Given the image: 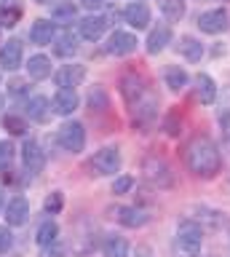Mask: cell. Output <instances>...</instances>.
Returning <instances> with one entry per match:
<instances>
[{"instance_id": "cell-1", "label": "cell", "mask_w": 230, "mask_h": 257, "mask_svg": "<svg viewBox=\"0 0 230 257\" xmlns=\"http://www.w3.org/2000/svg\"><path fill=\"white\" fill-rule=\"evenodd\" d=\"M185 164L195 177L211 180V177L222 169V158H219L217 145H214L209 137H193L190 145L185 148Z\"/></svg>"}, {"instance_id": "cell-2", "label": "cell", "mask_w": 230, "mask_h": 257, "mask_svg": "<svg viewBox=\"0 0 230 257\" xmlns=\"http://www.w3.org/2000/svg\"><path fill=\"white\" fill-rule=\"evenodd\" d=\"M203 246V228L195 220H182L177 225V249L185 257H195Z\"/></svg>"}, {"instance_id": "cell-3", "label": "cell", "mask_w": 230, "mask_h": 257, "mask_svg": "<svg viewBox=\"0 0 230 257\" xmlns=\"http://www.w3.org/2000/svg\"><path fill=\"white\" fill-rule=\"evenodd\" d=\"M121 169V150L118 148H102L86 161V172L91 177H110Z\"/></svg>"}, {"instance_id": "cell-4", "label": "cell", "mask_w": 230, "mask_h": 257, "mask_svg": "<svg viewBox=\"0 0 230 257\" xmlns=\"http://www.w3.org/2000/svg\"><path fill=\"white\" fill-rule=\"evenodd\" d=\"M142 174H145V180L158 190L171 188V182H174V174H171L169 164H166L163 158H158V156H147L145 161H142Z\"/></svg>"}, {"instance_id": "cell-5", "label": "cell", "mask_w": 230, "mask_h": 257, "mask_svg": "<svg viewBox=\"0 0 230 257\" xmlns=\"http://www.w3.org/2000/svg\"><path fill=\"white\" fill-rule=\"evenodd\" d=\"M155 110H158V96H155V94L147 88V91H145V94H142L137 102L131 104V112H134V126H139L142 132H145V128H147V126L155 120Z\"/></svg>"}, {"instance_id": "cell-6", "label": "cell", "mask_w": 230, "mask_h": 257, "mask_svg": "<svg viewBox=\"0 0 230 257\" xmlns=\"http://www.w3.org/2000/svg\"><path fill=\"white\" fill-rule=\"evenodd\" d=\"M57 137H59V145L67 153H81L83 145H86V128H83L81 120H67V123H62Z\"/></svg>"}, {"instance_id": "cell-7", "label": "cell", "mask_w": 230, "mask_h": 257, "mask_svg": "<svg viewBox=\"0 0 230 257\" xmlns=\"http://www.w3.org/2000/svg\"><path fill=\"white\" fill-rule=\"evenodd\" d=\"M198 27L206 35H219V32H225L230 27V16L225 8H209V11L198 16Z\"/></svg>"}, {"instance_id": "cell-8", "label": "cell", "mask_w": 230, "mask_h": 257, "mask_svg": "<svg viewBox=\"0 0 230 257\" xmlns=\"http://www.w3.org/2000/svg\"><path fill=\"white\" fill-rule=\"evenodd\" d=\"M105 51H107V54H113V56H126V54L137 51V38H134L131 32L115 30L113 35H110V40H107Z\"/></svg>"}, {"instance_id": "cell-9", "label": "cell", "mask_w": 230, "mask_h": 257, "mask_svg": "<svg viewBox=\"0 0 230 257\" xmlns=\"http://www.w3.org/2000/svg\"><path fill=\"white\" fill-rule=\"evenodd\" d=\"M110 214H113V220L126 225V228H142V225L147 222V214L142 212L139 206H113Z\"/></svg>"}, {"instance_id": "cell-10", "label": "cell", "mask_w": 230, "mask_h": 257, "mask_svg": "<svg viewBox=\"0 0 230 257\" xmlns=\"http://www.w3.org/2000/svg\"><path fill=\"white\" fill-rule=\"evenodd\" d=\"M145 91H147L145 78L137 75V72H126V75L121 78V94H123V99L129 104H134Z\"/></svg>"}, {"instance_id": "cell-11", "label": "cell", "mask_w": 230, "mask_h": 257, "mask_svg": "<svg viewBox=\"0 0 230 257\" xmlns=\"http://www.w3.org/2000/svg\"><path fill=\"white\" fill-rule=\"evenodd\" d=\"M22 161H25L27 172L38 174V172H43V166H46V153L41 150V145L35 140H27L25 148H22Z\"/></svg>"}, {"instance_id": "cell-12", "label": "cell", "mask_w": 230, "mask_h": 257, "mask_svg": "<svg viewBox=\"0 0 230 257\" xmlns=\"http://www.w3.org/2000/svg\"><path fill=\"white\" fill-rule=\"evenodd\" d=\"M22 56H25V46H22L19 38H11L9 43H3V48H0V64L6 70H17L22 64Z\"/></svg>"}, {"instance_id": "cell-13", "label": "cell", "mask_w": 230, "mask_h": 257, "mask_svg": "<svg viewBox=\"0 0 230 257\" xmlns=\"http://www.w3.org/2000/svg\"><path fill=\"white\" fill-rule=\"evenodd\" d=\"M83 78H86V67H83V64H67V67H62L57 72V86L75 91V86H81Z\"/></svg>"}, {"instance_id": "cell-14", "label": "cell", "mask_w": 230, "mask_h": 257, "mask_svg": "<svg viewBox=\"0 0 230 257\" xmlns=\"http://www.w3.org/2000/svg\"><path fill=\"white\" fill-rule=\"evenodd\" d=\"M6 220L9 225H25L30 220V204L25 196H14L9 201V206H6Z\"/></svg>"}, {"instance_id": "cell-15", "label": "cell", "mask_w": 230, "mask_h": 257, "mask_svg": "<svg viewBox=\"0 0 230 257\" xmlns=\"http://www.w3.org/2000/svg\"><path fill=\"white\" fill-rule=\"evenodd\" d=\"M193 83H195V99L201 104H214V99H217V83L211 80V75L198 72Z\"/></svg>"}, {"instance_id": "cell-16", "label": "cell", "mask_w": 230, "mask_h": 257, "mask_svg": "<svg viewBox=\"0 0 230 257\" xmlns=\"http://www.w3.org/2000/svg\"><path fill=\"white\" fill-rule=\"evenodd\" d=\"M51 107L57 115H70V112H75V107H78V94L70 91V88H59L51 99Z\"/></svg>"}, {"instance_id": "cell-17", "label": "cell", "mask_w": 230, "mask_h": 257, "mask_svg": "<svg viewBox=\"0 0 230 257\" xmlns=\"http://www.w3.org/2000/svg\"><path fill=\"white\" fill-rule=\"evenodd\" d=\"M123 16H126V22H129L134 30H145L150 24V8L145 3H129L126 11H123Z\"/></svg>"}, {"instance_id": "cell-18", "label": "cell", "mask_w": 230, "mask_h": 257, "mask_svg": "<svg viewBox=\"0 0 230 257\" xmlns=\"http://www.w3.org/2000/svg\"><path fill=\"white\" fill-rule=\"evenodd\" d=\"M105 30H107V19H105V16H86V19L81 22V35L86 40H99Z\"/></svg>"}, {"instance_id": "cell-19", "label": "cell", "mask_w": 230, "mask_h": 257, "mask_svg": "<svg viewBox=\"0 0 230 257\" xmlns=\"http://www.w3.org/2000/svg\"><path fill=\"white\" fill-rule=\"evenodd\" d=\"M177 51L185 56L187 62H198L203 56V46H201V40L193 38V35H182L179 43H177Z\"/></svg>"}, {"instance_id": "cell-20", "label": "cell", "mask_w": 230, "mask_h": 257, "mask_svg": "<svg viewBox=\"0 0 230 257\" xmlns=\"http://www.w3.org/2000/svg\"><path fill=\"white\" fill-rule=\"evenodd\" d=\"M163 78H166V86H169L171 91H182V88L190 83L185 67H179V64H169V67L163 70Z\"/></svg>"}, {"instance_id": "cell-21", "label": "cell", "mask_w": 230, "mask_h": 257, "mask_svg": "<svg viewBox=\"0 0 230 257\" xmlns=\"http://www.w3.org/2000/svg\"><path fill=\"white\" fill-rule=\"evenodd\" d=\"M102 254L105 257H129V241L123 236H107L105 244H102Z\"/></svg>"}, {"instance_id": "cell-22", "label": "cell", "mask_w": 230, "mask_h": 257, "mask_svg": "<svg viewBox=\"0 0 230 257\" xmlns=\"http://www.w3.org/2000/svg\"><path fill=\"white\" fill-rule=\"evenodd\" d=\"M27 72H30V78H35V80L49 78V75H51V59H49V56H43V54L30 56V62H27Z\"/></svg>"}, {"instance_id": "cell-23", "label": "cell", "mask_w": 230, "mask_h": 257, "mask_svg": "<svg viewBox=\"0 0 230 257\" xmlns=\"http://www.w3.org/2000/svg\"><path fill=\"white\" fill-rule=\"evenodd\" d=\"M51 38H54V22H49V19H38L33 24V30H30V40L38 46L51 43Z\"/></svg>"}, {"instance_id": "cell-24", "label": "cell", "mask_w": 230, "mask_h": 257, "mask_svg": "<svg viewBox=\"0 0 230 257\" xmlns=\"http://www.w3.org/2000/svg\"><path fill=\"white\" fill-rule=\"evenodd\" d=\"M169 40H171V30L166 27V24H161V27H155L153 32H150V38H147V51H150V54L163 51V48L169 46Z\"/></svg>"}, {"instance_id": "cell-25", "label": "cell", "mask_w": 230, "mask_h": 257, "mask_svg": "<svg viewBox=\"0 0 230 257\" xmlns=\"http://www.w3.org/2000/svg\"><path fill=\"white\" fill-rule=\"evenodd\" d=\"M49 110H51V102L46 99V96H33V99L27 102V115L33 120H46Z\"/></svg>"}, {"instance_id": "cell-26", "label": "cell", "mask_w": 230, "mask_h": 257, "mask_svg": "<svg viewBox=\"0 0 230 257\" xmlns=\"http://www.w3.org/2000/svg\"><path fill=\"white\" fill-rule=\"evenodd\" d=\"M75 51H78V38L73 32H62L59 40L54 43V54L57 56H73Z\"/></svg>"}, {"instance_id": "cell-27", "label": "cell", "mask_w": 230, "mask_h": 257, "mask_svg": "<svg viewBox=\"0 0 230 257\" xmlns=\"http://www.w3.org/2000/svg\"><path fill=\"white\" fill-rule=\"evenodd\" d=\"M57 236H59V225L54 220H46V222H41V228H38L35 241L41 246H46V244H51V241H57Z\"/></svg>"}, {"instance_id": "cell-28", "label": "cell", "mask_w": 230, "mask_h": 257, "mask_svg": "<svg viewBox=\"0 0 230 257\" xmlns=\"http://www.w3.org/2000/svg\"><path fill=\"white\" fill-rule=\"evenodd\" d=\"M161 11L166 19L179 22L185 16V0H161Z\"/></svg>"}, {"instance_id": "cell-29", "label": "cell", "mask_w": 230, "mask_h": 257, "mask_svg": "<svg viewBox=\"0 0 230 257\" xmlns=\"http://www.w3.org/2000/svg\"><path fill=\"white\" fill-rule=\"evenodd\" d=\"M89 107H91V112H94V110L102 112V110H107V107H110L107 91H105L102 86H94V88H91V94H89Z\"/></svg>"}, {"instance_id": "cell-30", "label": "cell", "mask_w": 230, "mask_h": 257, "mask_svg": "<svg viewBox=\"0 0 230 257\" xmlns=\"http://www.w3.org/2000/svg\"><path fill=\"white\" fill-rule=\"evenodd\" d=\"M217 118L222 126L230 123V86H222V99H219V110H217Z\"/></svg>"}, {"instance_id": "cell-31", "label": "cell", "mask_w": 230, "mask_h": 257, "mask_svg": "<svg viewBox=\"0 0 230 257\" xmlns=\"http://www.w3.org/2000/svg\"><path fill=\"white\" fill-rule=\"evenodd\" d=\"M131 188H134V177L131 174L115 177V182H113V193H115V196H123V193H129Z\"/></svg>"}, {"instance_id": "cell-32", "label": "cell", "mask_w": 230, "mask_h": 257, "mask_svg": "<svg viewBox=\"0 0 230 257\" xmlns=\"http://www.w3.org/2000/svg\"><path fill=\"white\" fill-rule=\"evenodd\" d=\"M46 212H49V214H59L62 212V206H65V198H62V193L59 190H54L51 193V196L49 198H46Z\"/></svg>"}, {"instance_id": "cell-33", "label": "cell", "mask_w": 230, "mask_h": 257, "mask_svg": "<svg viewBox=\"0 0 230 257\" xmlns=\"http://www.w3.org/2000/svg\"><path fill=\"white\" fill-rule=\"evenodd\" d=\"M14 246V233L9 230V225H0V257L9 254Z\"/></svg>"}, {"instance_id": "cell-34", "label": "cell", "mask_w": 230, "mask_h": 257, "mask_svg": "<svg viewBox=\"0 0 230 257\" xmlns=\"http://www.w3.org/2000/svg\"><path fill=\"white\" fill-rule=\"evenodd\" d=\"M6 128H9L11 134H25L27 123H25V118H19V115H9L6 118Z\"/></svg>"}, {"instance_id": "cell-35", "label": "cell", "mask_w": 230, "mask_h": 257, "mask_svg": "<svg viewBox=\"0 0 230 257\" xmlns=\"http://www.w3.org/2000/svg\"><path fill=\"white\" fill-rule=\"evenodd\" d=\"M67 254V249L59 244V241H51V244H46L41 249V257H65Z\"/></svg>"}, {"instance_id": "cell-36", "label": "cell", "mask_w": 230, "mask_h": 257, "mask_svg": "<svg viewBox=\"0 0 230 257\" xmlns=\"http://www.w3.org/2000/svg\"><path fill=\"white\" fill-rule=\"evenodd\" d=\"M14 158V145L11 142H0V166H9Z\"/></svg>"}, {"instance_id": "cell-37", "label": "cell", "mask_w": 230, "mask_h": 257, "mask_svg": "<svg viewBox=\"0 0 230 257\" xmlns=\"http://www.w3.org/2000/svg\"><path fill=\"white\" fill-rule=\"evenodd\" d=\"M19 8H11V11H9V8H6V11L3 14H0V22H3L6 24V27H14V24H17V19H19Z\"/></svg>"}, {"instance_id": "cell-38", "label": "cell", "mask_w": 230, "mask_h": 257, "mask_svg": "<svg viewBox=\"0 0 230 257\" xmlns=\"http://www.w3.org/2000/svg\"><path fill=\"white\" fill-rule=\"evenodd\" d=\"M75 16V6H57L54 8V19H73Z\"/></svg>"}, {"instance_id": "cell-39", "label": "cell", "mask_w": 230, "mask_h": 257, "mask_svg": "<svg viewBox=\"0 0 230 257\" xmlns=\"http://www.w3.org/2000/svg\"><path fill=\"white\" fill-rule=\"evenodd\" d=\"M81 6H83V8H89V11H97V8L105 6V0H81Z\"/></svg>"}, {"instance_id": "cell-40", "label": "cell", "mask_w": 230, "mask_h": 257, "mask_svg": "<svg viewBox=\"0 0 230 257\" xmlns=\"http://www.w3.org/2000/svg\"><path fill=\"white\" fill-rule=\"evenodd\" d=\"M11 91H14V94L25 91V83H22V80H14V83H11Z\"/></svg>"}, {"instance_id": "cell-41", "label": "cell", "mask_w": 230, "mask_h": 257, "mask_svg": "<svg viewBox=\"0 0 230 257\" xmlns=\"http://www.w3.org/2000/svg\"><path fill=\"white\" fill-rule=\"evenodd\" d=\"M0 209H3V190H0Z\"/></svg>"}, {"instance_id": "cell-42", "label": "cell", "mask_w": 230, "mask_h": 257, "mask_svg": "<svg viewBox=\"0 0 230 257\" xmlns=\"http://www.w3.org/2000/svg\"><path fill=\"white\" fill-rule=\"evenodd\" d=\"M38 3H49V0H38Z\"/></svg>"}]
</instances>
